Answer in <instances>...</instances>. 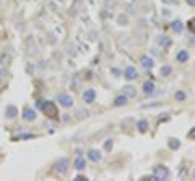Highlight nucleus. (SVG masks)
Returning <instances> with one entry per match:
<instances>
[{
	"mask_svg": "<svg viewBox=\"0 0 195 181\" xmlns=\"http://www.w3.org/2000/svg\"><path fill=\"white\" fill-rule=\"evenodd\" d=\"M153 176H155V179H168L169 178V170L166 168L164 165H156V166H153Z\"/></svg>",
	"mask_w": 195,
	"mask_h": 181,
	"instance_id": "obj_3",
	"label": "nucleus"
},
{
	"mask_svg": "<svg viewBox=\"0 0 195 181\" xmlns=\"http://www.w3.org/2000/svg\"><path fill=\"white\" fill-rule=\"evenodd\" d=\"M57 102H59L62 107H65V108H70L72 105H73V97H72L70 94L62 92V94H59V96H57Z\"/></svg>",
	"mask_w": 195,
	"mask_h": 181,
	"instance_id": "obj_4",
	"label": "nucleus"
},
{
	"mask_svg": "<svg viewBox=\"0 0 195 181\" xmlns=\"http://www.w3.org/2000/svg\"><path fill=\"white\" fill-rule=\"evenodd\" d=\"M83 100H85V104H93L96 100V91L95 89H86L83 92Z\"/></svg>",
	"mask_w": 195,
	"mask_h": 181,
	"instance_id": "obj_5",
	"label": "nucleus"
},
{
	"mask_svg": "<svg viewBox=\"0 0 195 181\" xmlns=\"http://www.w3.org/2000/svg\"><path fill=\"white\" fill-rule=\"evenodd\" d=\"M38 107L42 108V112H44L47 117H50V118H59V112H57V108H55V104H54V102H49V100H46V104H44L42 100H39V102H38Z\"/></svg>",
	"mask_w": 195,
	"mask_h": 181,
	"instance_id": "obj_1",
	"label": "nucleus"
},
{
	"mask_svg": "<svg viewBox=\"0 0 195 181\" xmlns=\"http://www.w3.org/2000/svg\"><path fill=\"white\" fill-rule=\"evenodd\" d=\"M176 60H177V63H185L189 60V50H179L176 55Z\"/></svg>",
	"mask_w": 195,
	"mask_h": 181,
	"instance_id": "obj_14",
	"label": "nucleus"
},
{
	"mask_svg": "<svg viewBox=\"0 0 195 181\" xmlns=\"http://www.w3.org/2000/svg\"><path fill=\"white\" fill-rule=\"evenodd\" d=\"M18 115V108L15 107V105H7V108H5V117L7 118H15Z\"/></svg>",
	"mask_w": 195,
	"mask_h": 181,
	"instance_id": "obj_13",
	"label": "nucleus"
},
{
	"mask_svg": "<svg viewBox=\"0 0 195 181\" xmlns=\"http://www.w3.org/2000/svg\"><path fill=\"white\" fill-rule=\"evenodd\" d=\"M171 29L174 31L176 34H182V31H184V26H182V21H179V19H176V21H172L171 23Z\"/></svg>",
	"mask_w": 195,
	"mask_h": 181,
	"instance_id": "obj_15",
	"label": "nucleus"
},
{
	"mask_svg": "<svg viewBox=\"0 0 195 181\" xmlns=\"http://www.w3.org/2000/svg\"><path fill=\"white\" fill-rule=\"evenodd\" d=\"M21 117H23L25 121H34L36 120V110H33L31 107H25L23 108V115H21Z\"/></svg>",
	"mask_w": 195,
	"mask_h": 181,
	"instance_id": "obj_6",
	"label": "nucleus"
},
{
	"mask_svg": "<svg viewBox=\"0 0 195 181\" xmlns=\"http://www.w3.org/2000/svg\"><path fill=\"white\" fill-rule=\"evenodd\" d=\"M156 44L163 49H168L171 45V37H168V36H160V37L156 39Z\"/></svg>",
	"mask_w": 195,
	"mask_h": 181,
	"instance_id": "obj_12",
	"label": "nucleus"
},
{
	"mask_svg": "<svg viewBox=\"0 0 195 181\" xmlns=\"http://www.w3.org/2000/svg\"><path fill=\"white\" fill-rule=\"evenodd\" d=\"M88 115H90V112L88 110H77V118H88Z\"/></svg>",
	"mask_w": 195,
	"mask_h": 181,
	"instance_id": "obj_22",
	"label": "nucleus"
},
{
	"mask_svg": "<svg viewBox=\"0 0 195 181\" xmlns=\"http://www.w3.org/2000/svg\"><path fill=\"white\" fill-rule=\"evenodd\" d=\"M88 158L91 162L98 163V162H101V158H103V154H101L98 149H91V150H88Z\"/></svg>",
	"mask_w": 195,
	"mask_h": 181,
	"instance_id": "obj_8",
	"label": "nucleus"
},
{
	"mask_svg": "<svg viewBox=\"0 0 195 181\" xmlns=\"http://www.w3.org/2000/svg\"><path fill=\"white\" fill-rule=\"evenodd\" d=\"M119 23L125 26V24L128 23V18H127V16H124V15H120V16H119Z\"/></svg>",
	"mask_w": 195,
	"mask_h": 181,
	"instance_id": "obj_24",
	"label": "nucleus"
},
{
	"mask_svg": "<svg viewBox=\"0 0 195 181\" xmlns=\"http://www.w3.org/2000/svg\"><path fill=\"white\" fill-rule=\"evenodd\" d=\"M174 97H176V100H179V102H184L187 96H185V92H182V91H176Z\"/></svg>",
	"mask_w": 195,
	"mask_h": 181,
	"instance_id": "obj_20",
	"label": "nucleus"
},
{
	"mask_svg": "<svg viewBox=\"0 0 195 181\" xmlns=\"http://www.w3.org/2000/svg\"><path fill=\"white\" fill-rule=\"evenodd\" d=\"M127 96H125V94H122V96H117V97H115V100H114V105L115 107H124L125 104H127Z\"/></svg>",
	"mask_w": 195,
	"mask_h": 181,
	"instance_id": "obj_17",
	"label": "nucleus"
},
{
	"mask_svg": "<svg viewBox=\"0 0 195 181\" xmlns=\"http://www.w3.org/2000/svg\"><path fill=\"white\" fill-rule=\"evenodd\" d=\"M137 129H138L140 133H146L148 131V121L146 120H140L137 123Z\"/></svg>",
	"mask_w": 195,
	"mask_h": 181,
	"instance_id": "obj_18",
	"label": "nucleus"
},
{
	"mask_svg": "<svg viewBox=\"0 0 195 181\" xmlns=\"http://www.w3.org/2000/svg\"><path fill=\"white\" fill-rule=\"evenodd\" d=\"M73 166H75V168H77L78 171L85 170V166H86V160H85V157L78 154V155H77V158H75V162H73Z\"/></svg>",
	"mask_w": 195,
	"mask_h": 181,
	"instance_id": "obj_10",
	"label": "nucleus"
},
{
	"mask_svg": "<svg viewBox=\"0 0 195 181\" xmlns=\"http://www.w3.org/2000/svg\"><path fill=\"white\" fill-rule=\"evenodd\" d=\"M128 3H137V0H127Z\"/></svg>",
	"mask_w": 195,
	"mask_h": 181,
	"instance_id": "obj_29",
	"label": "nucleus"
},
{
	"mask_svg": "<svg viewBox=\"0 0 195 181\" xmlns=\"http://www.w3.org/2000/svg\"><path fill=\"white\" fill-rule=\"evenodd\" d=\"M124 76L128 79V81H132V79L138 78V71H137L133 67H127V68L124 70Z\"/></svg>",
	"mask_w": 195,
	"mask_h": 181,
	"instance_id": "obj_9",
	"label": "nucleus"
},
{
	"mask_svg": "<svg viewBox=\"0 0 195 181\" xmlns=\"http://www.w3.org/2000/svg\"><path fill=\"white\" fill-rule=\"evenodd\" d=\"M124 94L127 97H135L137 96V89L133 88V86H125L124 88Z\"/></svg>",
	"mask_w": 195,
	"mask_h": 181,
	"instance_id": "obj_19",
	"label": "nucleus"
},
{
	"mask_svg": "<svg viewBox=\"0 0 195 181\" xmlns=\"http://www.w3.org/2000/svg\"><path fill=\"white\" fill-rule=\"evenodd\" d=\"M185 2H187L189 6H195V0H185Z\"/></svg>",
	"mask_w": 195,
	"mask_h": 181,
	"instance_id": "obj_27",
	"label": "nucleus"
},
{
	"mask_svg": "<svg viewBox=\"0 0 195 181\" xmlns=\"http://www.w3.org/2000/svg\"><path fill=\"white\" fill-rule=\"evenodd\" d=\"M142 89H143V94H145V96H151V94H155V83L153 81H145Z\"/></svg>",
	"mask_w": 195,
	"mask_h": 181,
	"instance_id": "obj_11",
	"label": "nucleus"
},
{
	"mask_svg": "<svg viewBox=\"0 0 195 181\" xmlns=\"http://www.w3.org/2000/svg\"><path fill=\"white\" fill-rule=\"evenodd\" d=\"M168 146L172 150H177L180 147V141L177 139V137H169V139H168Z\"/></svg>",
	"mask_w": 195,
	"mask_h": 181,
	"instance_id": "obj_16",
	"label": "nucleus"
},
{
	"mask_svg": "<svg viewBox=\"0 0 195 181\" xmlns=\"http://www.w3.org/2000/svg\"><path fill=\"white\" fill-rule=\"evenodd\" d=\"M189 137H190V139H193V141H195V128H192L190 131H189Z\"/></svg>",
	"mask_w": 195,
	"mask_h": 181,
	"instance_id": "obj_25",
	"label": "nucleus"
},
{
	"mask_svg": "<svg viewBox=\"0 0 195 181\" xmlns=\"http://www.w3.org/2000/svg\"><path fill=\"white\" fill-rule=\"evenodd\" d=\"M189 45H192V47H195V36H192V37L189 39Z\"/></svg>",
	"mask_w": 195,
	"mask_h": 181,
	"instance_id": "obj_26",
	"label": "nucleus"
},
{
	"mask_svg": "<svg viewBox=\"0 0 195 181\" xmlns=\"http://www.w3.org/2000/svg\"><path fill=\"white\" fill-rule=\"evenodd\" d=\"M68 166H70V160L68 158H65V157H62V158H59V160H57V163H55V173L59 176H63L65 173L68 171Z\"/></svg>",
	"mask_w": 195,
	"mask_h": 181,
	"instance_id": "obj_2",
	"label": "nucleus"
},
{
	"mask_svg": "<svg viewBox=\"0 0 195 181\" xmlns=\"http://www.w3.org/2000/svg\"><path fill=\"white\" fill-rule=\"evenodd\" d=\"M171 71H172V68L169 65H164V67H161V76H169Z\"/></svg>",
	"mask_w": 195,
	"mask_h": 181,
	"instance_id": "obj_21",
	"label": "nucleus"
},
{
	"mask_svg": "<svg viewBox=\"0 0 195 181\" xmlns=\"http://www.w3.org/2000/svg\"><path fill=\"white\" fill-rule=\"evenodd\" d=\"M140 63H142V67L145 68V70H151L155 67V60L151 58V57H148V55H143L142 58H140Z\"/></svg>",
	"mask_w": 195,
	"mask_h": 181,
	"instance_id": "obj_7",
	"label": "nucleus"
},
{
	"mask_svg": "<svg viewBox=\"0 0 195 181\" xmlns=\"http://www.w3.org/2000/svg\"><path fill=\"white\" fill-rule=\"evenodd\" d=\"M112 146H114L112 139H107V141L104 142V149H106V150H111V149H112Z\"/></svg>",
	"mask_w": 195,
	"mask_h": 181,
	"instance_id": "obj_23",
	"label": "nucleus"
},
{
	"mask_svg": "<svg viewBox=\"0 0 195 181\" xmlns=\"http://www.w3.org/2000/svg\"><path fill=\"white\" fill-rule=\"evenodd\" d=\"M75 179H77V181H83V179H86V178H85V176H81V175H78Z\"/></svg>",
	"mask_w": 195,
	"mask_h": 181,
	"instance_id": "obj_28",
	"label": "nucleus"
},
{
	"mask_svg": "<svg viewBox=\"0 0 195 181\" xmlns=\"http://www.w3.org/2000/svg\"><path fill=\"white\" fill-rule=\"evenodd\" d=\"M192 178H193V179H195V170H193V171H192Z\"/></svg>",
	"mask_w": 195,
	"mask_h": 181,
	"instance_id": "obj_30",
	"label": "nucleus"
}]
</instances>
